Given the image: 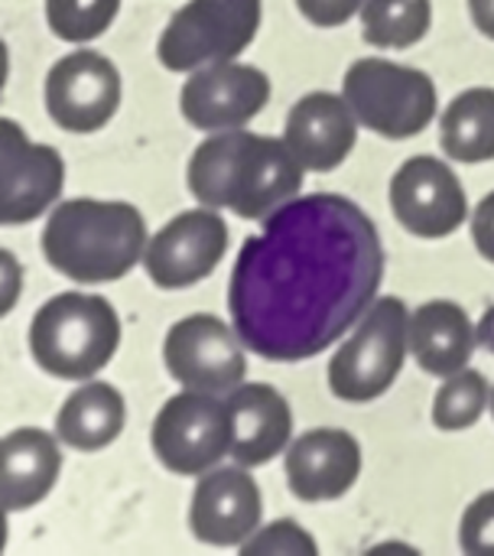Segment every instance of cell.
<instances>
[{"label": "cell", "mask_w": 494, "mask_h": 556, "mask_svg": "<svg viewBox=\"0 0 494 556\" xmlns=\"http://www.w3.org/2000/svg\"><path fill=\"white\" fill-rule=\"evenodd\" d=\"M228 254V222L199 205L169 218L143 251V270L160 290H186L212 277Z\"/></svg>", "instance_id": "11"}, {"label": "cell", "mask_w": 494, "mask_h": 556, "mask_svg": "<svg viewBox=\"0 0 494 556\" xmlns=\"http://www.w3.org/2000/svg\"><path fill=\"white\" fill-rule=\"evenodd\" d=\"M433 26L430 0H365L362 36L378 49H410Z\"/></svg>", "instance_id": "23"}, {"label": "cell", "mask_w": 494, "mask_h": 556, "mask_svg": "<svg viewBox=\"0 0 494 556\" xmlns=\"http://www.w3.org/2000/svg\"><path fill=\"white\" fill-rule=\"evenodd\" d=\"M225 397L231 410V456L238 466H267L290 450L293 410L274 384H238Z\"/></svg>", "instance_id": "18"}, {"label": "cell", "mask_w": 494, "mask_h": 556, "mask_svg": "<svg viewBox=\"0 0 494 556\" xmlns=\"http://www.w3.org/2000/svg\"><path fill=\"white\" fill-rule=\"evenodd\" d=\"M410 352V309L401 296H378L355 332L329 358V391L345 404L388 394Z\"/></svg>", "instance_id": "5"}, {"label": "cell", "mask_w": 494, "mask_h": 556, "mask_svg": "<svg viewBox=\"0 0 494 556\" xmlns=\"http://www.w3.org/2000/svg\"><path fill=\"white\" fill-rule=\"evenodd\" d=\"M283 476L300 502H335L349 495L362 476V443L349 430H309L290 443Z\"/></svg>", "instance_id": "16"}, {"label": "cell", "mask_w": 494, "mask_h": 556, "mask_svg": "<svg viewBox=\"0 0 494 556\" xmlns=\"http://www.w3.org/2000/svg\"><path fill=\"white\" fill-rule=\"evenodd\" d=\"M121 0H46V23L65 42H91L111 29Z\"/></svg>", "instance_id": "25"}, {"label": "cell", "mask_w": 494, "mask_h": 556, "mask_svg": "<svg viewBox=\"0 0 494 556\" xmlns=\"http://www.w3.org/2000/svg\"><path fill=\"white\" fill-rule=\"evenodd\" d=\"M469 13L479 33L494 39V0H469Z\"/></svg>", "instance_id": "31"}, {"label": "cell", "mask_w": 494, "mask_h": 556, "mask_svg": "<svg viewBox=\"0 0 494 556\" xmlns=\"http://www.w3.org/2000/svg\"><path fill=\"white\" fill-rule=\"evenodd\" d=\"M121 98L124 81L117 65L94 49H75L46 72V114L68 134H94L107 127L121 108Z\"/></svg>", "instance_id": "10"}, {"label": "cell", "mask_w": 494, "mask_h": 556, "mask_svg": "<svg viewBox=\"0 0 494 556\" xmlns=\"http://www.w3.org/2000/svg\"><path fill=\"white\" fill-rule=\"evenodd\" d=\"M306 166L283 137L251 134L244 127L215 130L189 160L186 182L199 205L228 208L238 218L261 222L300 195Z\"/></svg>", "instance_id": "2"}, {"label": "cell", "mask_w": 494, "mask_h": 556, "mask_svg": "<svg viewBox=\"0 0 494 556\" xmlns=\"http://www.w3.org/2000/svg\"><path fill=\"white\" fill-rule=\"evenodd\" d=\"M479 332L453 300H430L410 313V355L427 375L449 378L469 368Z\"/></svg>", "instance_id": "20"}, {"label": "cell", "mask_w": 494, "mask_h": 556, "mask_svg": "<svg viewBox=\"0 0 494 556\" xmlns=\"http://www.w3.org/2000/svg\"><path fill=\"white\" fill-rule=\"evenodd\" d=\"M459 547L469 556H494V489L482 492L459 521Z\"/></svg>", "instance_id": "27"}, {"label": "cell", "mask_w": 494, "mask_h": 556, "mask_svg": "<svg viewBox=\"0 0 494 556\" xmlns=\"http://www.w3.org/2000/svg\"><path fill=\"white\" fill-rule=\"evenodd\" d=\"M358 124L388 140H410L423 134L436 111V81L423 68H410L381 55H368L349 65L342 78Z\"/></svg>", "instance_id": "6"}, {"label": "cell", "mask_w": 494, "mask_h": 556, "mask_svg": "<svg viewBox=\"0 0 494 556\" xmlns=\"http://www.w3.org/2000/svg\"><path fill=\"white\" fill-rule=\"evenodd\" d=\"M248 345L235 326L208 313H192L166 332L163 362L169 378L189 391L231 394L248 375Z\"/></svg>", "instance_id": "9"}, {"label": "cell", "mask_w": 494, "mask_h": 556, "mask_svg": "<svg viewBox=\"0 0 494 556\" xmlns=\"http://www.w3.org/2000/svg\"><path fill=\"white\" fill-rule=\"evenodd\" d=\"M479 342L494 355V309L485 313V319H482V326H479Z\"/></svg>", "instance_id": "32"}, {"label": "cell", "mask_w": 494, "mask_h": 556, "mask_svg": "<svg viewBox=\"0 0 494 556\" xmlns=\"http://www.w3.org/2000/svg\"><path fill=\"white\" fill-rule=\"evenodd\" d=\"M264 521V498L248 466L208 469L189 505V528L208 547H241Z\"/></svg>", "instance_id": "15"}, {"label": "cell", "mask_w": 494, "mask_h": 556, "mask_svg": "<svg viewBox=\"0 0 494 556\" xmlns=\"http://www.w3.org/2000/svg\"><path fill=\"white\" fill-rule=\"evenodd\" d=\"M261 16L264 0H189L169 16L156 42V59L169 72L231 62L254 42Z\"/></svg>", "instance_id": "7"}, {"label": "cell", "mask_w": 494, "mask_h": 556, "mask_svg": "<svg viewBox=\"0 0 494 556\" xmlns=\"http://www.w3.org/2000/svg\"><path fill=\"white\" fill-rule=\"evenodd\" d=\"M42 257L75 283H114L143 261L150 244L137 205L117 199H68L42 225Z\"/></svg>", "instance_id": "3"}, {"label": "cell", "mask_w": 494, "mask_h": 556, "mask_svg": "<svg viewBox=\"0 0 494 556\" xmlns=\"http://www.w3.org/2000/svg\"><path fill=\"white\" fill-rule=\"evenodd\" d=\"M296 7L313 26L332 29V26H345L352 16H362L365 0H296Z\"/></svg>", "instance_id": "28"}, {"label": "cell", "mask_w": 494, "mask_h": 556, "mask_svg": "<svg viewBox=\"0 0 494 556\" xmlns=\"http://www.w3.org/2000/svg\"><path fill=\"white\" fill-rule=\"evenodd\" d=\"M492 417H494V388H492Z\"/></svg>", "instance_id": "33"}, {"label": "cell", "mask_w": 494, "mask_h": 556, "mask_svg": "<svg viewBox=\"0 0 494 556\" xmlns=\"http://www.w3.org/2000/svg\"><path fill=\"white\" fill-rule=\"evenodd\" d=\"M267 72H261L257 65H241L238 59L195 68L179 91L182 117L205 134L244 127L267 108Z\"/></svg>", "instance_id": "14"}, {"label": "cell", "mask_w": 494, "mask_h": 556, "mask_svg": "<svg viewBox=\"0 0 494 556\" xmlns=\"http://www.w3.org/2000/svg\"><path fill=\"white\" fill-rule=\"evenodd\" d=\"M440 143L453 163L494 160V88H469L456 94L440 117Z\"/></svg>", "instance_id": "22"}, {"label": "cell", "mask_w": 494, "mask_h": 556, "mask_svg": "<svg viewBox=\"0 0 494 556\" xmlns=\"http://www.w3.org/2000/svg\"><path fill=\"white\" fill-rule=\"evenodd\" d=\"M150 446L173 476H205L231 456L228 397L182 388L160 407L150 430Z\"/></svg>", "instance_id": "8"}, {"label": "cell", "mask_w": 494, "mask_h": 556, "mask_svg": "<svg viewBox=\"0 0 494 556\" xmlns=\"http://www.w3.org/2000/svg\"><path fill=\"white\" fill-rule=\"evenodd\" d=\"M358 127L362 124L345 94L309 91L290 108L283 140L306 166V173H332L355 150Z\"/></svg>", "instance_id": "17"}, {"label": "cell", "mask_w": 494, "mask_h": 556, "mask_svg": "<svg viewBox=\"0 0 494 556\" xmlns=\"http://www.w3.org/2000/svg\"><path fill=\"white\" fill-rule=\"evenodd\" d=\"M384 267L381 235L358 202L296 195L244 238L228 280L231 326L267 362L316 358L371 309Z\"/></svg>", "instance_id": "1"}, {"label": "cell", "mask_w": 494, "mask_h": 556, "mask_svg": "<svg viewBox=\"0 0 494 556\" xmlns=\"http://www.w3.org/2000/svg\"><path fill=\"white\" fill-rule=\"evenodd\" d=\"M472 241L479 254L494 264V192H489L472 212Z\"/></svg>", "instance_id": "29"}, {"label": "cell", "mask_w": 494, "mask_h": 556, "mask_svg": "<svg viewBox=\"0 0 494 556\" xmlns=\"http://www.w3.org/2000/svg\"><path fill=\"white\" fill-rule=\"evenodd\" d=\"M59 437L39 427L10 430L0 443L3 453V508L7 515H20L36 508L59 482L62 450Z\"/></svg>", "instance_id": "19"}, {"label": "cell", "mask_w": 494, "mask_h": 556, "mask_svg": "<svg viewBox=\"0 0 494 556\" xmlns=\"http://www.w3.org/2000/svg\"><path fill=\"white\" fill-rule=\"evenodd\" d=\"M124 394L107 381H85L65 397L55 417V437L78 453H98L124 433Z\"/></svg>", "instance_id": "21"}, {"label": "cell", "mask_w": 494, "mask_h": 556, "mask_svg": "<svg viewBox=\"0 0 494 556\" xmlns=\"http://www.w3.org/2000/svg\"><path fill=\"white\" fill-rule=\"evenodd\" d=\"M391 212L417 238L436 241L456 235L469 222L463 179L440 156H410L391 176Z\"/></svg>", "instance_id": "12"}, {"label": "cell", "mask_w": 494, "mask_h": 556, "mask_svg": "<svg viewBox=\"0 0 494 556\" xmlns=\"http://www.w3.org/2000/svg\"><path fill=\"white\" fill-rule=\"evenodd\" d=\"M0 280H3V303H0V313L3 316H10L13 313V306H16V300H20V283H23V267H20V261L13 257V251L10 248H3V254H0Z\"/></svg>", "instance_id": "30"}, {"label": "cell", "mask_w": 494, "mask_h": 556, "mask_svg": "<svg viewBox=\"0 0 494 556\" xmlns=\"http://www.w3.org/2000/svg\"><path fill=\"white\" fill-rule=\"evenodd\" d=\"M121 345L117 309L94 293H59L46 300L29 323L33 362L62 381H91Z\"/></svg>", "instance_id": "4"}, {"label": "cell", "mask_w": 494, "mask_h": 556, "mask_svg": "<svg viewBox=\"0 0 494 556\" xmlns=\"http://www.w3.org/2000/svg\"><path fill=\"white\" fill-rule=\"evenodd\" d=\"M65 186V160L55 147L36 143L26 130L3 117L0 124V225H26L59 199Z\"/></svg>", "instance_id": "13"}, {"label": "cell", "mask_w": 494, "mask_h": 556, "mask_svg": "<svg viewBox=\"0 0 494 556\" xmlns=\"http://www.w3.org/2000/svg\"><path fill=\"white\" fill-rule=\"evenodd\" d=\"M485 410H492V384L482 371L472 368L443 378L433 397V424L443 433H459L476 427Z\"/></svg>", "instance_id": "24"}, {"label": "cell", "mask_w": 494, "mask_h": 556, "mask_svg": "<svg viewBox=\"0 0 494 556\" xmlns=\"http://www.w3.org/2000/svg\"><path fill=\"white\" fill-rule=\"evenodd\" d=\"M238 551L244 556H316L319 544L300 521L280 518V521L254 531Z\"/></svg>", "instance_id": "26"}]
</instances>
